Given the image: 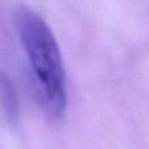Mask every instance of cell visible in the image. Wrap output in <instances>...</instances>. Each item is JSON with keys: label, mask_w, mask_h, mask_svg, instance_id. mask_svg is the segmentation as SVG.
Here are the masks:
<instances>
[{"label": "cell", "mask_w": 149, "mask_h": 149, "mask_svg": "<svg viewBox=\"0 0 149 149\" xmlns=\"http://www.w3.org/2000/svg\"><path fill=\"white\" fill-rule=\"evenodd\" d=\"M18 30L43 106L52 116H60L67 107L68 95L56 38L46 21L29 9L18 15Z\"/></svg>", "instance_id": "cell-1"}, {"label": "cell", "mask_w": 149, "mask_h": 149, "mask_svg": "<svg viewBox=\"0 0 149 149\" xmlns=\"http://www.w3.org/2000/svg\"><path fill=\"white\" fill-rule=\"evenodd\" d=\"M0 98L5 110L12 115L13 111L17 110V95L13 84L8 77H0Z\"/></svg>", "instance_id": "cell-2"}]
</instances>
